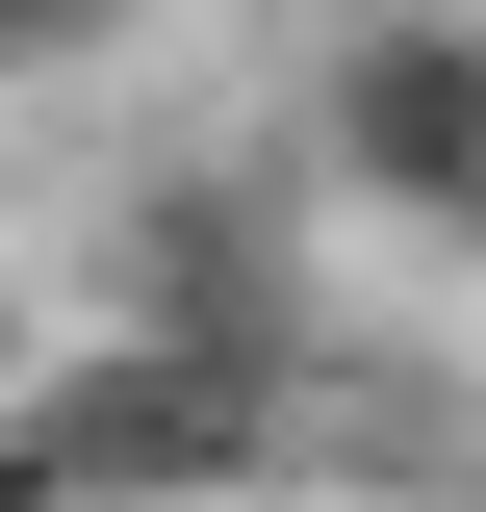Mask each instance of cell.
I'll use <instances>...</instances> for the list:
<instances>
[{"mask_svg":"<svg viewBox=\"0 0 486 512\" xmlns=\"http://www.w3.org/2000/svg\"><path fill=\"white\" fill-rule=\"evenodd\" d=\"M307 180L384 231H486V26H333L307 52Z\"/></svg>","mask_w":486,"mask_h":512,"instance_id":"1","label":"cell"},{"mask_svg":"<svg viewBox=\"0 0 486 512\" xmlns=\"http://www.w3.org/2000/svg\"><path fill=\"white\" fill-rule=\"evenodd\" d=\"M103 333L282 384V231H256V180H154V205H128V231H103Z\"/></svg>","mask_w":486,"mask_h":512,"instance_id":"3","label":"cell"},{"mask_svg":"<svg viewBox=\"0 0 486 512\" xmlns=\"http://www.w3.org/2000/svg\"><path fill=\"white\" fill-rule=\"evenodd\" d=\"M256 461V384L231 359H154V333H77L26 384V487L52 512H154V487H231Z\"/></svg>","mask_w":486,"mask_h":512,"instance_id":"2","label":"cell"},{"mask_svg":"<svg viewBox=\"0 0 486 512\" xmlns=\"http://www.w3.org/2000/svg\"><path fill=\"white\" fill-rule=\"evenodd\" d=\"M0 512H52V487H26V436H0Z\"/></svg>","mask_w":486,"mask_h":512,"instance_id":"4","label":"cell"}]
</instances>
